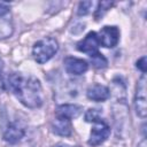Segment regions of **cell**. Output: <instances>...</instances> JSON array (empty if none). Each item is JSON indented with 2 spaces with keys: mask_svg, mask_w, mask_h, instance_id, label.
I'll use <instances>...</instances> for the list:
<instances>
[{
  "mask_svg": "<svg viewBox=\"0 0 147 147\" xmlns=\"http://www.w3.org/2000/svg\"><path fill=\"white\" fill-rule=\"evenodd\" d=\"M7 87L28 108H39L44 103V94L40 82L33 76L11 74L7 77Z\"/></svg>",
  "mask_w": 147,
  "mask_h": 147,
  "instance_id": "cell-1",
  "label": "cell"
},
{
  "mask_svg": "<svg viewBox=\"0 0 147 147\" xmlns=\"http://www.w3.org/2000/svg\"><path fill=\"white\" fill-rule=\"evenodd\" d=\"M59 44L57 41L52 37H45L40 40H38L32 48V54L34 60L42 64L46 63L48 60L53 57V55L57 52Z\"/></svg>",
  "mask_w": 147,
  "mask_h": 147,
  "instance_id": "cell-2",
  "label": "cell"
},
{
  "mask_svg": "<svg viewBox=\"0 0 147 147\" xmlns=\"http://www.w3.org/2000/svg\"><path fill=\"white\" fill-rule=\"evenodd\" d=\"M110 134V127L109 125L102 121L101 118L96 122H94V126L91 130V134H90V139H88V145L92 147L99 146L101 145L103 141L107 140V138Z\"/></svg>",
  "mask_w": 147,
  "mask_h": 147,
  "instance_id": "cell-3",
  "label": "cell"
},
{
  "mask_svg": "<svg viewBox=\"0 0 147 147\" xmlns=\"http://www.w3.org/2000/svg\"><path fill=\"white\" fill-rule=\"evenodd\" d=\"M134 108L138 116L142 118L146 117L147 107H146V75L145 74L140 77L137 85V91L134 96Z\"/></svg>",
  "mask_w": 147,
  "mask_h": 147,
  "instance_id": "cell-4",
  "label": "cell"
},
{
  "mask_svg": "<svg viewBox=\"0 0 147 147\" xmlns=\"http://www.w3.org/2000/svg\"><path fill=\"white\" fill-rule=\"evenodd\" d=\"M99 46H100V42H99L96 32L91 31L77 44V49L79 52L87 54L91 57L99 53Z\"/></svg>",
  "mask_w": 147,
  "mask_h": 147,
  "instance_id": "cell-5",
  "label": "cell"
},
{
  "mask_svg": "<svg viewBox=\"0 0 147 147\" xmlns=\"http://www.w3.org/2000/svg\"><path fill=\"white\" fill-rule=\"evenodd\" d=\"M98 34V39L100 45L107 48H113L117 45L119 40V30L116 26H103Z\"/></svg>",
  "mask_w": 147,
  "mask_h": 147,
  "instance_id": "cell-6",
  "label": "cell"
},
{
  "mask_svg": "<svg viewBox=\"0 0 147 147\" xmlns=\"http://www.w3.org/2000/svg\"><path fill=\"white\" fill-rule=\"evenodd\" d=\"M24 134H25L24 126L20 122L14 121L8 123V125L6 126L3 131V139L9 144H16L20 140H22Z\"/></svg>",
  "mask_w": 147,
  "mask_h": 147,
  "instance_id": "cell-7",
  "label": "cell"
},
{
  "mask_svg": "<svg viewBox=\"0 0 147 147\" xmlns=\"http://www.w3.org/2000/svg\"><path fill=\"white\" fill-rule=\"evenodd\" d=\"M64 68L68 74L78 76V75L84 74L88 69V63L83 59L69 56L64 60Z\"/></svg>",
  "mask_w": 147,
  "mask_h": 147,
  "instance_id": "cell-8",
  "label": "cell"
},
{
  "mask_svg": "<svg viewBox=\"0 0 147 147\" xmlns=\"http://www.w3.org/2000/svg\"><path fill=\"white\" fill-rule=\"evenodd\" d=\"M83 111V108L78 105H69V103H65V105H61L56 108L55 110V116L56 117H60V118H65V119H74V118H77Z\"/></svg>",
  "mask_w": 147,
  "mask_h": 147,
  "instance_id": "cell-9",
  "label": "cell"
},
{
  "mask_svg": "<svg viewBox=\"0 0 147 147\" xmlns=\"http://www.w3.org/2000/svg\"><path fill=\"white\" fill-rule=\"evenodd\" d=\"M86 95L92 101H105L109 98L110 92L107 86L100 85V84H94L87 88Z\"/></svg>",
  "mask_w": 147,
  "mask_h": 147,
  "instance_id": "cell-10",
  "label": "cell"
},
{
  "mask_svg": "<svg viewBox=\"0 0 147 147\" xmlns=\"http://www.w3.org/2000/svg\"><path fill=\"white\" fill-rule=\"evenodd\" d=\"M52 131L53 133L62 137H69L72 131V126L69 119L55 117V119L52 123Z\"/></svg>",
  "mask_w": 147,
  "mask_h": 147,
  "instance_id": "cell-11",
  "label": "cell"
},
{
  "mask_svg": "<svg viewBox=\"0 0 147 147\" xmlns=\"http://www.w3.org/2000/svg\"><path fill=\"white\" fill-rule=\"evenodd\" d=\"M13 31H14V28H13L11 22L7 18L1 17L0 18V39H5V38L10 37Z\"/></svg>",
  "mask_w": 147,
  "mask_h": 147,
  "instance_id": "cell-12",
  "label": "cell"
},
{
  "mask_svg": "<svg viewBox=\"0 0 147 147\" xmlns=\"http://www.w3.org/2000/svg\"><path fill=\"white\" fill-rule=\"evenodd\" d=\"M91 61H92V64L95 67V68H98V69H102V68H106L107 67V64H108V62H107V59L99 52L98 54H95V55H93V56H91Z\"/></svg>",
  "mask_w": 147,
  "mask_h": 147,
  "instance_id": "cell-13",
  "label": "cell"
},
{
  "mask_svg": "<svg viewBox=\"0 0 147 147\" xmlns=\"http://www.w3.org/2000/svg\"><path fill=\"white\" fill-rule=\"evenodd\" d=\"M93 6H94V2H93V1H82V2H79L78 10H77L78 15H79V16L87 15V14L92 10Z\"/></svg>",
  "mask_w": 147,
  "mask_h": 147,
  "instance_id": "cell-14",
  "label": "cell"
},
{
  "mask_svg": "<svg viewBox=\"0 0 147 147\" xmlns=\"http://www.w3.org/2000/svg\"><path fill=\"white\" fill-rule=\"evenodd\" d=\"M113 5H114V3H113V2H109V1H101V2H99V3H98V8H96V10H95V18L99 20L100 17H102L103 14H105Z\"/></svg>",
  "mask_w": 147,
  "mask_h": 147,
  "instance_id": "cell-15",
  "label": "cell"
},
{
  "mask_svg": "<svg viewBox=\"0 0 147 147\" xmlns=\"http://www.w3.org/2000/svg\"><path fill=\"white\" fill-rule=\"evenodd\" d=\"M100 119V110L95 108H91L85 113V121L86 122H96Z\"/></svg>",
  "mask_w": 147,
  "mask_h": 147,
  "instance_id": "cell-16",
  "label": "cell"
},
{
  "mask_svg": "<svg viewBox=\"0 0 147 147\" xmlns=\"http://www.w3.org/2000/svg\"><path fill=\"white\" fill-rule=\"evenodd\" d=\"M137 68L142 71V74L146 72V56H142L137 61Z\"/></svg>",
  "mask_w": 147,
  "mask_h": 147,
  "instance_id": "cell-17",
  "label": "cell"
},
{
  "mask_svg": "<svg viewBox=\"0 0 147 147\" xmlns=\"http://www.w3.org/2000/svg\"><path fill=\"white\" fill-rule=\"evenodd\" d=\"M9 13V6L5 2H0V18Z\"/></svg>",
  "mask_w": 147,
  "mask_h": 147,
  "instance_id": "cell-18",
  "label": "cell"
},
{
  "mask_svg": "<svg viewBox=\"0 0 147 147\" xmlns=\"http://www.w3.org/2000/svg\"><path fill=\"white\" fill-rule=\"evenodd\" d=\"M52 147H76V146H70V145H65L63 142H59V144H56V145H54Z\"/></svg>",
  "mask_w": 147,
  "mask_h": 147,
  "instance_id": "cell-19",
  "label": "cell"
},
{
  "mask_svg": "<svg viewBox=\"0 0 147 147\" xmlns=\"http://www.w3.org/2000/svg\"><path fill=\"white\" fill-rule=\"evenodd\" d=\"M138 147H146V139H144L140 144H139V146Z\"/></svg>",
  "mask_w": 147,
  "mask_h": 147,
  "instance_id": "cell-20",
  "label": "cell"
},
{
  "mask_svg": "<svg viewBox=\"0 0 147 147\" xmlns=\"http://www.w3.org/2000/svg\"><path fill=\"white\" fill-rule=\"evenodd\" d=\"M2 68H3V63H2V61L0 60V72L2 71Z\"/></svg>",
  "mask_w": 147,
  "mask_h": 147,
  "instance_id": "cell-21",
  "label": "cell"
}]
</instances>
